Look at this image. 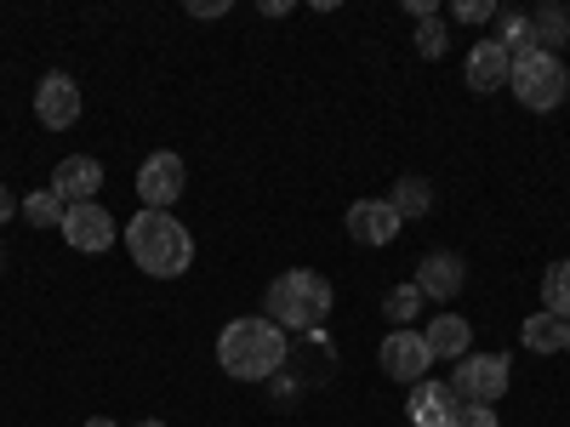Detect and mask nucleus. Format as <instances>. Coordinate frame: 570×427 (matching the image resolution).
<instances>
[{
    "mask_svg": "<svg viewBox=\"0 0 570 427\" xmlns=\"http://www.w3.org/2000/svg\"><path fill=\"white\" fill-rule=\"evenodd\" d=\"M126 251L142 274L177 279V274L195 268V234H188L171 211H137L126 222Z\"/></svg>",
    "mask_w": 570,
    "mask_h": 427,
    "instance_id": "obj_1",
    "label": "nucleus"
},
{
    "mask_svg": "<svg viewBox=\"0 0 570 427\" xmlns=\"http://www.w3.org/2000/svg\"><path fill=\"white\" fill-rule=\"evenodd\" d=\"M217 365L234 376V383H268V376L285 365V330L274 319H228L217 337Z\"/></svg>",
    "mask_w": 570,
    "mask_h": 427,
    "instance_id": "obj_2",
    "label": "nucleus"
},
{
    "mask_svg": "<svg viewBox=\"0 0 570 427\" xmlns=\"http://www.w3.org/2000/svg\"><path fill=\"white\" fill-rule=\"evenodd\" d=\"M331 279L314 274V268H292V274H279L268 285V297H263V319H274L279 330H314L325 314H331Z\"/></svg>",
    "mask_w": 570,
    "mask_h": 427,
    "instance_id": "obj_3",
    "label": "nucleus"
},
{
    "mask_svg": "<svg viewBox=\"0 0 570 427\" xmlns=\"http://www.w3.org/2000/svg\"><path fill=\"white\" fill-rule=\"evenodd\" d=\"M508 86H513V98L525 103L531 115H548V109H559L570 98V69H564L559 52H531V58L513 63Z\"/></svg>",
    "mask_w": 570,
    "mask_h": 427,
    "instance_id": "obj_4",
    "label": "nucleus"
},
{
    "mask_svg": "<svg viewBox=\"0 0 570 427\" xmlns=\"http://www.w3.org/2000/svg\"><path fill=\"white\" fill-rule=\"evenodd\" d=\"M451 394L462 405H497L508 394V359L502 354H462L456 376H451Z\"/></svg>",
    "mask_w": 570,
    "mask_h": 427,
    "instance_id": "obj_5",
    "label": "nucleus"
},
{
    "mask_svg": "<svg viewBox=\"0 0 570 427\" xmlns=\"http://www.w3.org/2000/svg\"><path fill=\"white\" fill-rule=\"evenodd\" d=\"M183 188H188V171H183V155H171V149H160V155H149L137 166V200H142V211H171L183 200Z\"/></svg>",
    "mask_w": 570,
    "mask_h": 427,
    "instance_id": "obj_6",
    "label": "nucleus"
},
{
    "mask_svg": "<svg viewBox=\"0 0 570 427\" xmlns=\"http://www.w3.org/2000/svg\"><path fill=\"white\" fill-rule=\"evenodd\" d=\"M115 234H120V222H115L109 206H98V200H86V206H69V211H63V240H69L75 251H86V257L109 251Z\"/></svg>",
    "mask_w": 570,
    "mask_h": 427,
    "instance_id": "obj_7",
    "label": "nucleus"
},
{
    "mask_svg": "<svg viewBox=\"0 0 570 427\" xmlns=\"http://www.w3.org/2000/svg\"><path fill=\"white\" fill-rule=\"evenodd\" d=\"M428 365H434V354H428L422 330H389L383 337V370L394 376V383H405V388L428 383Z\"/></svg>",
    "mask_w": 570,
    "mask_h": 427,
    "instance_id": "obj_8",
    "label": "nucleus"
},
{
    "mask_svg": "<svg viewBox=\"0 0 570 427\" xmlns=\"http://www.w3.org/2000/svg\"><path fill=\"white\" fill-rule=\"evenodd\" d=\"M35 120L46 131H69L80 120V86L69 75H40V86H35Z\"/></svg>",
    "mask_w": 570,
    "mask_h": 427,
    "instance_id": "obj_9",
    "label": "nucleus"
},
{
    "mask_svg": "<svg viewBox=\"0 0 570 427\" xmlns=\"http://www.w3.org/2000/svg\"><path fill=\"white\" fill-rule=\"evenodd\" d=\"M416 291H422V302H451L462 285H468V262L456 257V251H428L422 262H416Z\"/></svg>",
    "mask_w": 570,
    "mask_h": 427,
    "instance_id": "obj_10",
    "label": "nucleus"
},
{
    "mask_svg": "<svg viewBox=\"0 0 570 427\" xmlns=\"http://www.w3.org/2000/svg\"><path fill=\"white\" fill-rule=\"evenodd\" d=\"M343 222H348V234H354L360 246H394L400 228H405V217L389 200H354Z\"/></svg>",
    "mask_w": 570,
    "mask_h": 427,
    "instance_id": "obj_11",
    "label": "nucleus"
},
{
    "mask_svg": "<svg viewBox=\"0 0 570 427\" xmlns=\"http://www.w3.org/2000/svg\"><path fill=\"white\" fill-rule=\"evenodd\" d=\"M468 91H502L513 80V58L502 52V40H473L468 46V63H462Z\"/></svg>",
    "mask_w": 570,
    "mask_h": 427,
    "instance_id": "obj_12",
    "label": "nucleus"
},
{
    "mask_svg": "<svg viewBox=\"0 0 570 427\" xmlns=\"http://www.w3.org/2000/svg\"><path fill=\"white\" fill-rule=\"evenodd\" d=\"M98 188H104V166L91 160V155H69V160H58V171H52V195H58L63 206L98 200Z\"/></svg>",
    "mask_w": 570,
    "mask_h": 427,
    "instance_id": "obj_13",
    "label": "nucleus"
},
{
    "mask_svg": "<svg viewBox=\"0 0 570 427\" xmlns=\"http://www.w3.org/2000/svg\"><path fill=\"white\" fill-rule=\"evenodd\" d=\"M456 410H462V399L451 394V383H416L405 399L411 427H456Z\"/></svg>",
    "mask_w": 570,
    "mask_h": 427,
    "instance_id": "obj_14",
    "label": "nucleus"
},
{
    "mask_svg": "<svg viewBox=\"0 0 570 427\" xmlns=\"http://www.w3.org/2000/svg\"><path fill=\"white\" fill-rule=\"evenodd\" d=\"M422 342L434 359H462V354H473V325L462 314H440L422 325Z\"/></svg>",
    "mask_w": 570,
    "mask_h": 427,
    "instance_id": "obj_15",
    "label": "nucleus"
},
{
    "mask_svg": "<svg viewBox=\"0 0 570 427\" xmlns=\"http://www.w3.org/2000/svg\"><path fill=\"white\" fill-rule=\"evenodd\" d=\"M531 29H537V52L570 46V7H537L531 12Z\"/></svg>",
    "mask_w": 570,
    "mask_h": 427,
    "instance_id": "obj_16",
    "label": "nucleus"
},
{
    "mask_svg": "<svg viewBox=\"0 0 570 427\" xmlns=\"http://www.w3.org/2000/svg\"><path fill=\"white\" fill-rule=\"evenodd\" d=\"M519 342H525L531 354H559V348H564V319H553V314H531L525 330H519Z\"/></svg>",
    "mask_w": 570,
    "mask_h": 427,
    "instance_id": "obj_17",
    "label": "nucleus"
},
{
    "mask_svg": "<svg viewBox=\"0 0 570 427\" xmlns=\"http://www.w3.org/2000/svg\"><path fill=\"white\" fill-rule=\"evenodd\" d=\"M502 18V52L519 63L537 52V29H531V12H497Z\"/></svg>",
    "mask_w": 570,
    "mask_h": 427,
    "instance_id": "obj_18",
    "label": "nucleus"
},
{
    "mask_svg": "<svg viewBox=\"0 0 570 427\" xmlns=\"http://www.w3.org/2000/svg\"><path fill=\"white\" fill-rule=\"evenodd\" d=\"M389 206H394L400 217H428V211H434V188H428L422 177H400L394 195H389Z\"/></svg>",
    "mask_w": 570,
    "mask_h": 427,
    "instance_id": "obj_19",
    "label": "nucleus"
},
{
    "mask_svg": "<svg viewBox=\"0 0 570 427\" xmlns=\"http://www.w3.org/2000/svg\"><path fill=\"white\" fill-rule=\"evenodd\" d=\"M542 314L570 319V257H564V262H553V268L542 274Z\"/></svg>",
    "mask_w": 570,
    "mask_h": 427,
    "instance_id": "obj_20",
    "label": "nucleus"
},
{
    "mask_svg": "<svg viewBox=\"0 0 570 427\" xmlns=\"http://www.w3.org/2000/svg\"><path fill=\"white\" fill-rule=\"evenodd\" d=\"M383 319H394V330H411V319H422V291L411 279L394 285V291L383 297Z\"/></svg>",
    "mask_w": 570,
    "mask_h": 427,
    "instance_id": "obj_21",
    "label": "nucleus"
},
{
    "mask_svg": "<svg viewBox=\"0 0 570 427\" xmlns=\"http://www.w3.org/2000/svg\"><path fill=\"white\" fill-rule=\"evenodd\" d=\"M63 200L52 195V188H35V195L23 200V222H35V228H63Z\"/></svg>",
    "mask_w": 570,
    "mask_h": 427,
    "instance_id": "obj_22",
    "label": "nucleus"
},
{
    "mask_svg": "<svg viewBox=\"0 0 570 427\" xmlns=\"http://www.w3.org/2000/svg\"><path fill=\"white\" fill-rule=\"evenodd\" d=\"M445 46H451V34H445V23L440 18H422L416 23V52L434 63V58H445Z\"/></svg>",
    "mask_w": 570,
    "mask_h": 427,
    "instance_id": "obj_23",
    "label": "nucleus"
},
{
    "mask_svg": "<svg viewBox=\"0 0 570 427\" xmlns=\"http://www.w3.org/2000/svg\"><path fill=\"white\" fill-rule=\"evenodd\" d=\"M451 18L456 23H485V18H497V7H491V0H456Z\"/></svg>",
    "mask_w": 570,
    "mask_h": 427,
    "instance_id": "obj_24",
    "label": "nucleus"
},
{
    "mask_svg": "<svg viewBox=\"0 0 570 427\" xmlns=\"http://www.w3.org/2000/svg\"><path fill=\"white\" fill-rule=\"evenodd\" d=\"M456 427H502V421H497L491 405H462V410H456Z\"/></svg>",
    "mask_w": 570,
    "mask_h": 427,
    "instance_id": "obj_25",
    "label": "nucleus"
},
{
    "mask_svg": "<svg viewBox=\"0 0 570 427\" xmlns=\"http://www.w3.org/2000/svg\"><path fill=\"white\" fill-rule=\"evenodd\" d=\"M228 0H188V18H223Z\"/></svg>",
    "mask_w": 570,
    "mask_h": 427,
    "instance_id": "obj_26",
    "label": "nucleus"
},
{
    "mask_svg": "<svg viewBox=\"0 0 570 427\" xmlns=\"http://www.w3.org/2000/svg\"><path fill=\"white\" fill-rule=\"evenodd\" d=\"M12 211H23V200H12V188L0 182V222H12Z\"/></svg>",
    "mask_w": 570,
    "mask_h": 427,
    "instance_id": "obj_27",
    "label": "nucleus"
},
{
    "mask_svg": "<svg viewBox=\"0 0 570 427\" xmlns=\"http://www.w3.org/2000/svg\"><path fill=\"white\" fill-rule=\"evenodd\" d=\"M405 12L422 23V18H434V0H405Z\"/></svg>",
    "mask_w": 570,
    "mask_h": 427,
    "instance_id": "obj_28",
    "label": "nucleus"
},
{
    "mask_svg": "<svg viewBox=\"0 0 570 427\" xmlns=\"http://www.w3.org/2000/svg\"><path fill=\"white\" fill-rule=\"evenodd\" d=\"M86 427H115V421H109V416H91V421H86Z\"/></svg>",
    "mask_w": 570,
    "mask_h": 427,
    "instance_id": "obj_29",
    "label": "nucleus"
},
{
    "mask_svg": "<svg viewBox=\"0 0 570 427\" xmlns=\"http://www.w3.org/2000/svg\"><path fill=\"white\" fill-rule=\"evenodd\" d=\"M131 427H166V421H131Z\"/></svg>",
    "mask_w": 570,
    "mask_h": 427,
    "instance_id": "obj_30",
    "label": "nucleus"
},
{
    "mask_svg": "<svg viewBox=\"0 0 570 427\" xmlns=\"http://www.w3.org/2000/svg\"><path fill=\"white\" fill-rule=\"evenodd\" d=\"M564 354H570V319H564Z\"/></svg>",
    "mask_w": 570,
    "mask_h": 427,
    "instance_id": "obj_31",
    "label": "nucleus"
},
{
    "mask_svg": "<svg viewBox=\"0 0 570 427\" xmlns=\"http://www.w3.org/2000/svg\"><path fill=\"white\" fill-rule=\"evenodd\" d=\"M0 268H7V251H0Z\"/></svg>",
    "mask_w": 570,
    "mask_h": 427,
    "instance_id": "obj_32",
    "label": "nucleus"
}]
</instances>
